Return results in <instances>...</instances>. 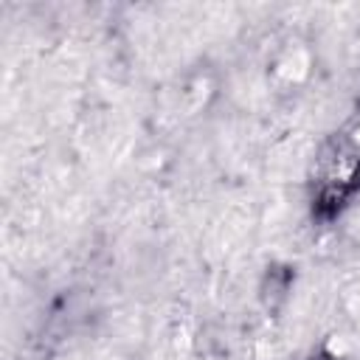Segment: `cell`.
I'll return each instance as SVG.
<instances>
[{"label":"cell","mask_w":360,"mask_h":360,"mask_svg":"<svg viewBox=\"0 0 360 360\" xmlns=\"http://www.w3.org/2000/svg\"><path fill=\"white\" fill-rule=\"evenodd\" d=\"M321 360H326V357H321Z\"/></svg>","instance_id":"6da1fadb"}]
</instances>
